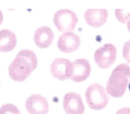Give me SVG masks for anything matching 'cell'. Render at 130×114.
I'll return each mask as SVG.
<instances>
[{
    "instance_id": "obj_2",
    "label": "cell",
    "mask_w": 130,
    "mask_h": 114,
    "mask_svg": "<svg viewBox=\"0 0 130 114\" xmlns=\"http://www.w3.org/2000/svg\"><path fill=\"white\" fill-rule=\"evenodd\" d=\"M130 79V66L127 64H120L113 70L107 83L108 94L115 98L124 95Z\"/></svg>"
},
{
    "instance_id": "obj_4",
    "label": "cell",
    "mask_w": 130,
    "mask_h": 114,
    "mask_svg": "<svg viewBox=\"0 0 130 114\" xmlns=\"http://www.w3.org/2000/svg\"><path fill=\"white\" fill-rule=\"evenodd\" d=\"M77 22L78 18L76 13L69 9H60L53 16V22L61 32L73 31Z\"/></svg>"
},
{
    "instance_id": "obj_1",
    "label": "cell",
    "mask_w": 130,
    "mask_h": 114,
    "mask_svg": "<svg viewBox=\"0 0 130 114\" xmlns=\"http://www.w3.org/2000/svg\"><path fill=\"white\" fill-rule=\"evenodd\" d=\"M38 65V58L33 51L21 50L8 66L10 77L15 81H24Z\"/></svg>"
},
{
    "instance_id": "obj_7",
    "label": "cell",
    "mask_w": 130,
    "mask_h": 114,
    "mask_svg": "<svg viewBox=\"0 0 130 114\" xmlns=\"http://www.w3.org/2000/svg\"><path fill=\"white\" fill-rule=\"evenodd\" d=\"M63 109L67 114H83L85 112L83 99L80 94L74 92L66 94L63 101Z\"/></svg>"
},
{
    "instance_id": "obj_21",
    "label": "cell",
    "mask_w": 130,
    "mask_h": 114,
    "mask_svg": "<svg viewBox=\"0 0 130 114\" xmlns=\"http://www.w3.org/2000/svg\"><path fill=\"white\" fill-rule=\"evenodd\" d=\"M19 114H20V113H19Z\"/></svg>"
},
{
    "instance_id": "obj_8",
    "label": "cell",
    "mask_w": 130,
    "mask_h": 114,
    "mask_svg": "<svg viewBox=\"0 0 130 114\" xmlns=\"http://www.w3.org/2000/svg\"><path fill=\"white\" fill-rule=\"evenodd\" d=\"M25 107L30 114H47L49 106L47 99L39 94H34L27 99Z\"/></svg>"
},
{
    "instance_id": "obj_12",
    "label": "cell",
    "mask_w": 130,
    "mask_h": 114,
    "mask_svg": "<svg viewBox=\"0 0 130 114\" xmlns=\"http://www.w3.org/2000/svg\"><path fill=\"white\" fill-rule=\"evenodd\" d=\"M54 33L48 26H41L36 30L34 35V42L40 48H46L53 42Z\"/></svg>"
},
{
    "instance_id": "obj_6",
    "label": "cell",
    "mask_w": 130,
    "mask_h": 114,
    "mask_svg": "<svg viewBox=\"0 0 130 114\" xmlns=\"http://www.w3.org/2000/svg\"><path fill=\"white\" fill-rule=\"evenodd\" d=\"M73 71L72 61L63 58H56L51 65V72L53 77L60 80L71 78Z\"/></svg>"
},
{
    "instance_id": "obj_15",
    "label": "cell",
    "mask_w": 130,
    "mask_h": 114,
    "mask_svg": "<svg viewBox=\"0 0 130 114\" xmlns=\"http://www.w3.org/2000/svg\"><path fill=\"white\" fill-rule=\"evenodd\" d=\"M20 113L19 108L17 106L11 103H6L1 106L0 108V114H19Z\"/></svg>"
},
{
    "instance_id": "obj_11",
    "label": "cell",
    "mask_w": 130,
    "mask_h": 114,
    "mask_svg": "<svg viewBox=\"0 0 130 114\" xmlns=\"http://www.w3.org/2000/svg\"><path fill=\"white\" fill-rule=\"evenodd\" d=\"M86 22L95 28H98L105 24L107 20L108 11L106 9H87L85 12Z\"/></svg>"
},
{
    "instance_id": "obj_5",
    "label": "cell",
    "mask_w": 130,
    "mask_h": 114,
    "mask_svg": "<svg viewBox=\"0 0 130 114\" xmlns=\"http://www.w3.org/2000/svg\"><path fill=\"white\" fill-rule=\"evenodd\" d=\"M117 56V48L112 43H106L96 50L94 58L101 68H107L114 62Z\"/></svg>"
},
{
    "instance_id": "obj_10",
    "label": "cell",
    "mask_w": 130,
    "mask_h": 114,
    "mask_svg": "<svg viewBox=\"0 0 130 114\" xmlns=\"http://www.w3.org/2000/svg\"><path fill=\"white\" fill-rule=\"evenodd\" d=\"M73 71L71 79L77 82L86 80L91 72V66L88 60L77 59L72 62Z\"/></svg>"
},
{
    "instance_id": "obj_17",
    "label": "cell",
    "mask_w": 130,
    "mask_h": 114,
    "mask_svg": "<svg viewBox=\"0 0 130 114\" xmlns=\"http://www.w3.org/2000/svg\"><path fill=\"white\" fill-rule=\"evenodd\" d=\"M116 114H130V108L129 107H124L119 109Z\"/></svg>"
},
{
    "instance_id": "obj_19",
    "label": "cell",
    "mask_w": 130,
    "mask_h": 114,
    "mask_svg": "<svg viewBox=\"0 0 130 114\" xmlns=\"http://www.w3.org/2000/svg\"><path fill=\"white\" fill-rule=\"evenodd\" d=\"M127 27H128V31H129L130 33V20L128 22V23H127Z\"/></svg>"
},
{
    "instance_id": "obj_18",
    "label": "cell",
    "mask_w": 130,
    "mask_h": 114,
    "mask_svg": "<svg viewBox=\"0 0 130 114\" xmlns=\"http://www.w3.org/2000/svg\"><path fill=\"white\" fill-rule=\"evenodd\" d=\"M3 20V13L1 11V10H0V24L2 23Z\"/></svg>"
},
{
    "instance_id": "obj_3",
    "label": "cell",
    "mask_w": 130,
    "mask_h": 114,
    "mask_svg": "<svg viewBox=\"0 0 130 114\" xmlns=\"http://www.w3.org/2000/svg\"><path fill=\"white\" fill-rule=\"evenodd\" d=\"M86 102L91 108L94 110H100L107 106L109 98L102 85L98 83H95L86 89Z\"/></svg>"
},
{
    "instance_id": "obj_13",
    "label": "cell",
    "mask_w": 130,
    "mask_h": 114,
    "mask_svg": "<svg viewBox=\"0 0 130 114\" xmlns=\"http://www.w3.org/2000/svg\"><path fill=\"white\" fill-rule=\"evenodd\" d=\"M16 44L17 37L13 32L7 29L0 31V52L12 50Z\"/></svg>"
},
{
    "instance_id": "obj_20",
    "label": "cell",
    "mask_w": 130,
    "mask_h": 114,
    "mask_svg": "<svg viewBox=\"0 0 130 114\" xmlns=\"http://www.w3.org/2000/svg\"><path fill=\"white\" fill-rule=\"evenodd\" d=\"M129 91H130V83H129Z\"/></svg>"
},
{
    "instance_id": "obj_9",
    "label": "cell",
    "mask_w": 130,
    "mask_h": 114,
    "mask_svg": "<svg viewBox=\"0 0 130 114\" xmlns=\"http://www.w3.org/2000/svg\"><path fill=\"white\" fill-rule=\"evenodd\" d=\"M81 43L80 37L72 32H66L59 37L57 46L63 52H71L78 48Z\"/></svg>"
},
{
    "instance_id": "obj_14",
    "label": "cell",
    "mask_w": 130,
    "mask_h": 114,
    "mask_svg": "<svg viewBox=\"0 0 130 114\" xmlns=\"http://www.w3.org/2000/svg\"><path fill=\"white\" fill-rule=\"evenodd\" d=\"M116 17L119 22L126 23L130 20V9H116Z\"/></svg>"
},
{
    "instance_id": "obj_16",
    "label": "cell",
    "mask_w": 130,
    "mask_h": 114,
    "mask_svg": "<svg viewBox=\"0 0 130 114\" xmlns=\"http://www.w3.org/2000/svg\"><path fill=\"white\" fill-rule=\"evenodd\" d=\"M123 55L126 61L130 62V40L127 41L124 43L123 48Z\"/></svg>"
}]
</instances>
